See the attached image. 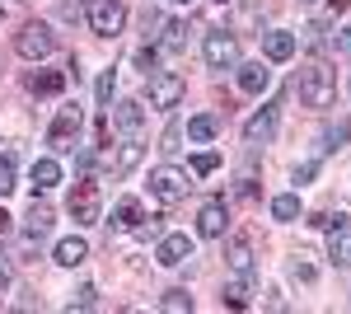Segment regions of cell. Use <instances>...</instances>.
<instances>
[{
	"label": "cell",
	"mask_w": 351,
	"mask_h": 314,
	"mask_svg": "<svg viewBox=\"0 0 351 314\" xmlns=\"http://www.w3.org/2000/svg\"><path fill=\"white\" fill-rule=\"evenodd\" d=\"M295 89H300V104L304 108H332V99H337V76L328 71L324 61H309V66H300Z\"/></svg>",
	"instance_id": "6da1fadb"
},
{
	"label": "cell",
	"mask_w": 351,
	"mask_h": 314,
	"mask_svg": "<svg viewBox=\"0 0 351 314\" xmlns=\"http://www.w3.org/2000/svg\"><path fill=\"white\" fill-rule=\"evenodd\" d=\"M202 56H206L211 71H230V66H239V38L225 33V28H211L206 43H202Z\"/></svg>",
	"instance_id": "7a4b0ae2"
},
{
	"label": "cell",
	"mask_w": 351,
	"mask_h": 314,
	"mask_svg": "<svg viewBox=\"0 0 351 314\" xmlns=\"http://www.w3.org/2000/svg\"><path fill=\"white\" fill-rule=\"evenodd\" d=\"M14 52L19 56H28V61H43V56H52L56 52V33L47 24H24L19 28V38H14Z\"/></svg>",
	"instance_id": "3957f363"
},
{
	"label": "cell",
	"mask_w": 351,
	"mask_h": 314,
	"mask_svg": "<svg viewBox=\"0 0 351 314\" xmlns=\"http://www.w3.org/2000/svg\"><path fill=\"white\" fill-rule=\"evenodd\" d=\"M89 28L99 38H117L127 28V5L122 0H89Z\"/></svg>",
	"instance_id": "277c9868"
},
{
	"label": "cell",
	"mask_w": 351,
	"mask_h": 314,
	"mask_svg": "<svg viewBox=\"0 0 351 314\" xmlns=\"http://www.w3.org/2000/svg\"><path fill=\"white\" fill-rule=\"evenodd\" d=\"M188 174H183V169H173V164H160V169H155V174H150V192H155V197H160L164 207H173V202H183V197H188Z\"/></svg>",
	"instance_id": "5b68a950"
},
{
	"label": "cell",
	"mask_w": 351,
	"mask_h": 314,
	"mask_svg": "<svg viewBox=\"0 0 351 314\" xmlns=\"http://www.w3.org/2000/svg\"><path fill=\"white\" fill-rule=\"evenodd\" d=\"M183 94H188V80L183 76H173V71H155V76H150V104L155 108L169 113V108L183 104Z\"/></svg>",
	"instance_id": "8992f818"
},
{
	"label": "cell",
	"mask_w": 351,
	"mask_h": 314,
	"mask_svg": "<svg viewBox=\"0 0 351 314\" xmlns=\"http://www.w3.org/2000/svg\"><path fill=\"white\" fill-rule=\"evenodd\" d=\"M71 216H75V225H94L99 221V183L94 179H80V183L71 188Z\"/></svg>",
	"instance_id": "52a82bcc"
},
{
	"label": "cell",
	"mask_w": 351,
	"mask_h": 314,
	"mask_svg": "<svg viewBox=\"0 0 351 314\" xmlns=\"http://www.w3.org/2000/svg\"><path fill=\"white\" fill-rule=\"evenodd\" d=\"M225 225H230V211H225V202H206V207H202V216H197V235L220 239V235H225Z\"/></svg>",
	"instance_id": "ba28073f"
},
{
	"label": "cell",
	"mask_w": 351,
	"mask_h": 314,
	"mask_svg": "<svg viewBox=\"0 0 351 314\" xmlns=\"http://www.w3.org/2000/svg\"><path fill=\"white\" fill-rule=\"evenodd\" d=\"M75 131H80V108H61V113H56V122H52V131H47V141H52L56 150H71L66 141H71Z\"/></svg>",
	"instance_id": "9c48e42d"
},
{
	"label": "cell",
	"mask_w": 351,
	"mask_h": 314,
	"mask_svg": "<svg viewBox=\"0 0 351 314\" xmlns=\"http://www.w3.org/2000/svg\"><path fill=\"white\" fill-rule=\"evenodd\" d=\"M155 258H160L164 267H178V262H188V258H192V239H188V235H164V239H160V249H155Z\"/></svg>",
	"instance_id": "30bf717a"
},
{
	"label": "cell",
	"mask_w": 351,
	"mask_h": 314,
	"mask_svg": "<svg viewBox=\"0 0 351 314\" xmlns=\"http://www.w3.org/2000/svg\"><path fill=\"white\" fill-rule=\"evenodd\" d=\"M271 131H276V108H263V113H253V117H248L243 141H248V146H267Z\"/></svg>",
	"instance_id": "8fae6325"
},
{
	"label": "cell",
	"mask_w": 351,
	"mask_h": 314,
	"mask_svg": "<svg viewBox=\"0 0 351 314\" xmlns=\"http://www.w3.org/2000/svg\"><path fill=\"white\" fill-rule=\"evenodd\" d=\"M328 258L337 262V267H351V225H332L328 230Z\"/></svg>",
	"instance_id": "7c38bea8"
},
{
	"label": "cell",
	"mask_w": 351,
	"mask_h": 314,
	"mask_svg": "<svg viewBox=\"0 0 351 314\" xmlns=\"http://www.w3.org/2000/svg\"><path fill=\"white\" fill-rule=\"evenodd\" d=\"M295 33H281V28H276V33H267V38H263V52H267V61H291V56H295Z\"/></svg>",
	"instance_id": "4fadbf2b"
},
{
	"label": "cell",
	"mask_w": 351,
	"mask_h": 314,
	"mask_svg": "<svg viewBox=\"0 0 351 314\" xmlns=\"http://www.w3.org/2000/svg\"><path fill=\"white\" fill-rule=\"evenodd\" d=\"M271 85V71L263 66V61H248V66H239V89L243 94H263Z\"/></svg>",
	"instance_id": "5bb4252c"
},
{
	"label": "cell",
	"mask_w": 351,
	"mask_h": 314,
	"mask_svg": "<svg viewBox=\"0 0 351 314\" xmlns=\"http://www.w3.org/2000/svg\"><path fill=\"white\" fill-rule=\"evenodd\" d=\"M112 122L127 131V136H136V131H141V122H145V108L136 104V99H122V104L112 108Z\"/></svg>",
	"instance_id": "9a60e30c"
},
{
	"label": "cell",
	"mask_w": 351,
	"mask_h": 314,
	"mask_svg": "<svg viewBox=\"0 0 351 314\" xmlns=\"http://www.w3.org/2000/svg\"><path fill=\"white\" fill-rule=\"evenodd\" d=\"M28 179H33V188H38V192H47V188H56V183H61V164H56L52 155L33 159V174H28Z\"/></svg>",
	"instance_id": "2e32d148"
},
{
	"label": "cell",
	"mask_w": 351,
	"mask_h": 314,
	"mask_svg": "<svg viewBox=\"0 0 351 314\" xmlns=\"http://www.w3.org/2000/svg\"><path fill=\"white\" fill-rule=\"evenodd\" d=\"M141 221H145V216H141V202H136V197H122V202L112 207V230H141Z\"/></svg>",
	"instance_id": "e0dca14e"
},
{
	"label": "cell",
	"mask_w": 351,
	"mask_h": 314,
	"mask_svg": "<svg viewBox=\"0 0 351 314\" xmlns=\"http://www.w3.org/2000/svg\"><path fill=\"white\" fill-rule=\"evenodd\" d=\"M84 258H89V244H84L80 235H71V239L56 244V262H61V267H80Z\"/></svg>",
	"instance_id": "ac0fdd59"
},
{
	"label": "cell",
	"mask_w": 351,
	"mask_h": 314,
	"mask_svg": "<svg viewBox=\"0 0 351 314\" xmlns=\"http://www.w3.org/2000/svg\"><path fill=\"white\" fill-rule=\"evenodd\" d=\"M216 131H220V117H211V113H197V117H188V141H197V146L216 141Z\"/></svg>",
	"instance_id": "d6986e66"
},
{
	"label": "cell",
	"mask_w": 351,
	"mask_h": 314,
	"mask_svg": "<svg viewBox=\"0 0 351 314\" xmlns=\"http://www.w3.org/2000/svg\"><path fill=\"white\" fill-rule=\"evenodd\" d=\"M225 258H230V267H234L239 277H248V272H253V244H248V239H230Z\"/></svg>",
	"instance_id": "ffe728a7"
},
{
	"label": "cell",
	"mask_w": 351,
	"mask_h": 314,
	"mask_svg": "<svg viewBox=\"0 0 351 314\" xmlns=\"http://www.w3.org/2000/svg\"><path fill=\"white\" fill-rule=\"evenodd\" d=\"M141 155H145V150H141V141L127 136V141H122V150H117V164H112V169H117V174H132L136 164H141Z\"/></svg>",
	"instance_id": "44dd1931"
},
{
	"label": "cell",
	"mask_w": 351,
	"mask_h": 314,
	"mask_svg": "<svg viewBox=\"0 0 351 314\" xmlns=\"http://www.w3.org/2000/svg\"><path fill=\"white\" fill-rule=\"evenodd\" d=\"M248 295H253V287H248V277H239V282H230V287H225L220 305H230V310H248Z\"/></svg>",
	"instance_id": "7402d4cb"
},
{
	"label": "cell",
	"mask_w": 351,
	"mask_h": 314,
	"mask_svg": "<svg viewBox=\"0 0 351 314\" xmlns=\"http://www.w3.org/2000/svg\"><path fill=\"white\" fill-rule=\"evenodd\" d=\"M14 188H19V159L5 150V155H0V197H10Z\"/></svg>",
	"instance_id": "603a6c76"
},
{
	"label": "cell",
	"mask_w": 351,
	"mask_h": 314,
	"mask_svg": "<svg viewBox=\"0 0 351 314\" xmlns=\"http://www.w3.org/2000/svg\"><path fill=\"white\" fill-rule=\"evenodd\" d=\"M47 230H52V207H43V202H38V197H33V211H28V235H47Z\"/></svg>",
	"instance_id": "cb8c5ba5"
},
{
	"label": "cell",
	"mask_w": 351,
	"mask_h": 314,
	"mask_svg": "<svg viewBox=\"0 0 351 314\" xmlns=\"http://www.w3.org/2000/svg\"><path fill=\"white\" fill-rule=\"evenodd\" d=\"M160 310H169V314H192V295L183 287L164 291V295H160Z\"/></svg>",
	"instance_id": "d4e9b609"
},
{
	"label": "cell",
	"mask_w": 351,
	"mask_h": 314,
	"mask_svg": "<svg viewBox=\"0 0 351 314\" xmlns=\"http://www.w3.org/2000/svg\"><path fill=\"white\" fill-rule=\"evenodd\" d=\"M160 47H164V52H183V47H188V24H178V19H173V24H164Z\"/></svg>",
	"instance_id": "484cf974"
},
{
	"label": "cell",
	"mask_w": 351,
	"mask_h": 314,
	"mask_svg": "<svg viewBox=\"0 0 351 314\" xmlns=\"http://www.w3.org/2000/svg\"><path fill=\"white\" fill-rule=\"evenodd\" d=\"M271 216H276V221H295V216H300V197H295V192L271 197Z\"/></svg>",
	"instance_id": "4316f807"
},
{
	"label": "cell",
	"mask_w": 351,
	"mask_h": 314,
	"mask_svg": "<svg viewBox=\"0 0 351 314\" xmlns=\"http://www.w3.org/2000/svg\"><path fill=\"white\" fill-rule=\"evenodd\" d=\"M28 89H33V94H61V89H66V76H56V71L33 76V80H28Z\"/></svg>",
	"instance_id": "83f0119b"
},
{
	"label": "cell",
	"mask_w": 351,
	"mask_h": 314,
	"mask_svg": "<svg viewBox=\"0 0 351 314\" xmlns=\"http://www.w3.org/2000/svg\"><path fill=\"white\" fill-rule=\"evenodd\" d=\"M216 169H220L216 150H197V155H192V174H216Z\"/></svg>",
	"instance_id": "f1b7e54d"
},
{
	"label": "cell",
	"mask_w": 351,
	"mask_h": 314,
	"mask_svg": "<svg viewBox=\"0 0 351 314\" xmlns=\"http://www.w3.org/2000/svg\"><path fill=\"white\" fill-rule=\"evenodd\" d=\"M94 305H99V287H80V291H75V300H71V314H75V310H94Z\"/></svg>",
	"instance_id": "f546056e"
},
{
	"label": "cell",
	"mask_w": 351,
	"mask_h": 314,
	"mask_svg": "<svg viewBox=\"0 0 351 314\" xmlns=\"http://www.w3.org/2000/svg\"><path fill=\"white\" fill-rule=\"evenodd\" d=\"M112 89H117V76H112V71H104V76H99V85H94L99 104H112Z\"/></svg>",
	"instance_id": "4dcf8cb0"
},
{
	"label": "cell",
	"mask_w": 351,
	"mask_h": 314,
	"mask_svg": "<svg viewBox=\"0 0 351 314\" xmlns=\"http://www.w3.org/2000/svg\"><path fill=\"white\" fill-rule=\"evenodd\" d=\"M342 221H347L342 211H337V216H332V211H314V216H309V225H314V230H332V225H342Z\"/></svg>",
	"instance_id": "1f68e13d"
},
{
	"label": "cell",
	"mask_w": 351,
	"mask_h": 314,
	"mask_svg": "<svg viewBox=\"0 0 351 314\" xmlns=\"http://www.w3.org/2000/svg\"><path fill=\"white\" fill-rule=\"evenodd\" d=\"M347 136H351V122H342V127H332V131L324 136V150H337V146H342Z\"/></svg>",
	"instance_id": "d6a6232c"
},
{
	"label": "cell",
	"mask_w": 351,
	"mask_h": 314,
	"mask_svg": "<svg viewBox=\"0 0 351 314\" xmlns=\"http://www.w3.org/2000/svg\"><path fill=\"white\" fill-rule=\"evenodd\" d=\"M178 141H183V127H178V122H173V127L164 131V146H160V150H164V155H173V150H183V146H178Z\"/></svg>",
	"instance_id": "836d02e7"
},
{
	"label": "cell",
	"mask_w": 351,
	"mask_h": 314,
	"mask_svg": "<svg viewBox=\"0 0 351 314\" xmlns=\"http://www.w3.org/2000/svg\"><path fill=\"white\" fill-rule=\"evenodd\" d=\"M332 47H337L342 56H351V24H347V28H337V38H332Z\"/></svg>",
	"instance_id": "e575fe53"
},
{
	"label": "cell",
	"mask_w": 351,
	"mask_h": 314,
	"mask_svg": "<svg viewBox=\"0 0 351 314\" xmlns=\"http://www.w3.org/2000/svg\"><path fill=\"white\" fill-rule=\"evenodd\" d=\"M291 277H295V282H314V277H319V272H314V267H309V262H291Z\"/></svg>",
	"instance_id": "d590c367"
},
{
	"label": "cell",
	"mask_w": 351,
	"mask_h": 314,
	"mask_svg": "<svg viewBox=\"0 0 351 314\" xmlns=\"http://www.w3.org/2000/svg\"><path fill=\"white\" fill-rule=\"evenodd\" d=\"M314 174H319V164H314V159H309V164H295V183H309Z\"/></svg>",
	"instance_id": "8d00e7d4"
},
{
	"label": "cell",
	"mask_w": 351,
	"mask_h": 314,
	"mask_svg": "<svg viewBox=\"0 0 351 314\" xmlns=\"http://www.w3.org/2000/svg\"><path fill=\"white\" fill-rule=\"evenodd\" d=\"M319 33H324V24H309V28H304V43H309V47H319V43H324Z\"/></svg>",
	"instance_id": "74e56055"
},
{
	"label": "cell",
	"mask_w": 351,
	"mask_h": 314,
	"mask_svg": "<svg viewBox=\"0 0 351 314\" xmlns=\"http://www.w3.org/2000/svg\"><path fill=\"white\" fill-rule=\"evenodd\" d=\"M5 239H10V211L0 207V244H5Z\"/></svg>",
	"instance_id": "f35d334b"
},
{
	"label": "cell",
	"mask_w": 351,
	"mask_h": 314,
	"mask_svg": "<svg viewBox=\"0 0 351 314\" xmlns=\"http://www.w3.org/2000/svg\"><path fill=\"white\" fill-rule=\"evenodd\" d=\"M10 287V258H0V291Z\"/></svg>",
	"instance_id": "ab89813d"
},
{
	"label": "cell",
	"mask_w": 351,
	"mask_h": 314,
	"mask_svg": "<svg viewBox=\"0 0 351 314\" xmlns=\"http://www.w3.org/2000/svg\"><path fill=\"white\" fill-rule=\"evenodd\" d=\"M173 5H192V0H173Z\"/></svg>",
	"instance_id": "60d3db41"
},
{
	"label": "cell",
	"mask_w": 351,
	"mask_h": 314,
	"mask_svg": "<svg viewBox=\"0 0 351 314\" xmlns=\"http://www.w3.org/2000/svg\"><path fill=\"white\" fill-rule=\"evenodd\" d=\"M216 5H230V0H216Z\"/></svg>",
	"instance_id": "b9f144b4"
}]
</instances>
